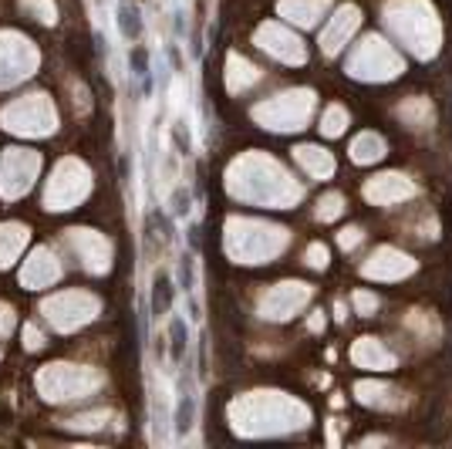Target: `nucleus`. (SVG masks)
Masks as SVG:
<instances>
[{
  "label": "nucleus",
  "instance_id": "obj_6",
  "mask_svg": "<svg viewBox=\"0 0 452 449\" xmlns=\"http://www.w3.org/2000/svg\"><path fill=\"white\" fill-rule=\"evenodd\" d=\"M182 284H186V287H193V260H189V257L182 260Z\"/></svg>",
  "mask_w": 452,
  "mask_h": 449
},
{
  "label": "nucleus",
  "instance_id": "obj_5",
  "mask_svg": "<svg viewBox=\"0 0 452 449\" xmlns=\"http://www.w3.org/2000/svg\"><path fill=\"white\" fill-rule=\"evenodd\" d=\"M132 68H135V74H149V54L142 48L132 51Z\"/></svg>",
  "mask_w": 452,
  "mask_h": 449
},
{
  "label": "nucleus",
  "instance_id": "obj_3",
  "mask_svg": "<svg viewBox=\"0 0 452 449\" xmlns=\"http://www.w3.org/2000/svg\"><path fill=\"white\" fill-rule=\"evenodd\" d=\"M169 338H172V358H182L186 351V321L182 318H172V328H169Z\"/></svg>",
  "mask_w": 452,
  "mask_h": 449
},
{
  "label": "nucleus",
  "instance_id": "obj_2",
  "mask_svg": "<svg viewBox=\"0 0 452 449\" xmlns=\"http://www.w3.org/2000/svg\"><path fill=\"white\" fill-rule=\"evenodd\" d=\"M169 308H172V280L166 274H159L155 287H152V311L162 314V311H169Z\"/></svg>",
  "mask_w": 452,
  "mask_h": 449
},
{
  "label": "nucleus",
  "instance_id": "obj_4",
  "mask_svg": "<svg viewBox=\"0 0 452 449\" xmlns=\"http://www.w3.org/2000/svg\"><path fill=\"white\" fill-rule=\"evenodd\" d=\"M189 425H193V399H182L179 402V412H176V429L179 433H189Z\"/></svg>",
  "mask_w": 452,
  "mask_h": 449
},
{
  "label": "nucleus",
  "instance_id": "obj_1",
  "mask_svg": "<svg viewBox=\"0 0 452 449\" xmlns=\"http://www.w3.org/2000/svg\"><path fill=\"white\" fill-rule=\"evenodd\" d=\"M118 24H121V34L135 41L138 34H142V21H138V4H132V0H121V4H118Z\"/></svg>",
  "mask_w": 452,
  "mask_h": 449
}]
</instances>
